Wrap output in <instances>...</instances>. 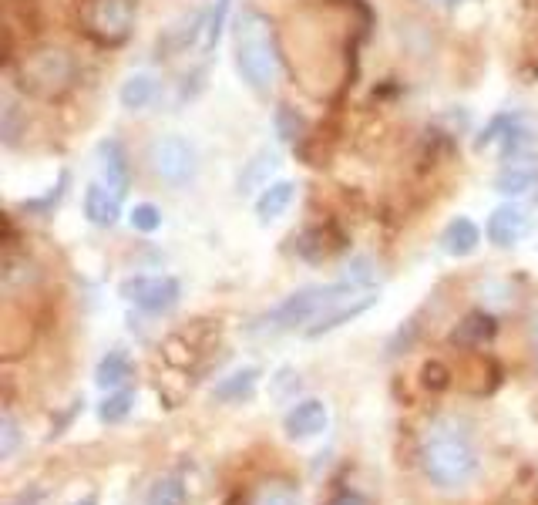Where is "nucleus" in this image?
<instances>
[{"instance_id": "obj_20", "label": "nucleus", "mask_w": 538, "mask_h": 505, "mask_svg": "<svg viewBox=\"0 0 538 505\" xmlns=\"http://www.w3.org/2000/svg\"><path fill=\"white\" fill-rule=\"evenodd\" d=\"M249 505H300V492L293 489L290 482L283 479H273V482H263L253 495Z\"/></svg>"}, {"instance_id": "obj_14", "label": "nucleus", "mask_w": 538, "mask_h": 505, "mask_svg": "<svg viewBox=\"0 0 538 505\" xmlns=\"http://www.w3.org/2000/svg\"><path fill=\"white\" fill-rule=\"evenodd\" d=\"M478 243H481V229L465 216H458L454 223H448V229H444V236H441V250L448 256H471L478 250Z\"/></svg>"}, {"instance_id": "obj_34", "label": "nucleus", "mask_w": 538, "mask_h": 505, "mask_svg": "<svg viewBox=\"0 0 538 505\" xmlns=\"http://www.w3.org/2000/svg\"><path fill=\"white\" fill-rule=\"evenodd\" d=\"M74 505H98V499H95V495H85V499H78Z\"/></svg>"}, {"instance_id": "obj_28", "label": "nucleus", "mask_w": 538, "mask_h": 505, "mask_svg": "<svg viewBox=\"0 0 538 505\" xmlns=\"http://www.w3.org/2000/svg\"><path fill=\"white\" fill-rule=\"evenodd\" d=\"M512 122H515V115H498V118H491V125L478 135L475 149H485V145L498 142V139H505V132H508V128H512Z\"/></svg>"}, {"instance_id": "obj_11", "label": "nucleus", "mask_w": 538, "mask_h": 505, "mask_svg": "<svg viewBox=\"0 0 538 505\" xmlns=\"http://www.w3.org/2000/svg\"><path fill=\"white\" fill-rule=\"evenodd\" d=\"M85 216L88 223H95L101 229L115 226L118 216H122V192L105 186V182H91L85 192Z\"/></svg>"}, {"instance_id": "obj_22", "label": "nucleus", "mask_w": 538, "mask_h": 505, "mask_svg": "<svg viewBox=\"0 0 538 505\" xmlns=\"http://www.w3.org/2000/svg\"><path fill=\"white\" fill-rule=\"evenodd\" d=\"M132 408H135V394L132 391H115L98 404V418L108 421V425H118V421H125L128 415H132Z\"/></svg>"}, {"instance_id": "obj_17", "label": "nucleus", "mask_w": 538, "mask_h": 505, "mask_svg": "<svg viewBox=\"0 0 538 505\" xmlns=\"http://www.w3.org/2000/svg\"><path fill=\"white\" fill-rule=\"evenodd\" d=\"M495 317L491 314H468L465 317V324H458V330L451 334V341L458 344V347H481L485 341H491L495 337Z\"/></svg>"}, {"instance_id": "obj_13", "label": "nucleus", "mask_w": 538, "mask_h": 505, "mask_svg": "<svg viewBox=\"0 0 538 505\" xmlns=\"http://www.w3.org/2000/svg\"><path fill=\"white\" fill-rule=\"evenodd\" d=\"M293 196H296L293 182H269V186L259 192V199H256V219L263 226L273 223V219H280L286 209H290Z\"/></svg>"}, {"instance_id": "obj_21", "label": "nucleus", "mask_w": 538, "mask_h": 505, "mask_svg": "<svg viewBox=\"0 0 538 505\" xmlns=\"http://www.w3.org/2000/svg\"><path fill=\"white\" fill-rule=\"evenodd\" d=\"M185 499H189V492H185V482L179 475H165L148 492V505H185Z\"/></svg>"}, {"instance_id": "obj_16", "label": "nucleus", "mask_w": 538, "mask_h": 505, "mask_svg": "<svg viewBox=\"0 0 538 505\" xmlns=\"http://www.w3.org/2000/svg\"><path fill=\"white\" fill-rule=\"evenodd\" d=\"M132 374H135V364L128 361V354H125V351H108V354L98 361L95 381H98V388L118 391L128 378H132Z\"/></svg>"}, {"instance_id": "obj_29", "label": "nucleus", "mask_w": 538, "mask_h": 505, "mask_svg": "<svg viewBox=\"0 0 538 505\" xmlns=\"http://www.w3.org/2000/svg\"><path fill=\"white\" fill-rule=\"evenodd\" d=\"M276 128H280V139L283 142H293L296 135H300V115L293 112V108H280V112H276Z\"/></svg>"}, {"instance_id": "obj_26", "label": "nucleus", "mask_w": 538, "mask_h": 505, "mask_svg": "<svg viewBox=\"0 0 538 505\" xmlns=\"http://www.w3.org/2000/svg\"><path fill=\"white\" fill-rule=\"evenodd\" d=\"M128 223H132V229H138V233H155V229L162 226V213L152 206V202H142V206L132 209Z\"/></svg>"}, {"instance_id": "obj_23", "label": "nucleus", "mask_w": 538, "mask_h": 505, "mask_svg": "<svg viewBox=\"0 0 538 505\" xmlns=\"http://www.w3.org/2000/svg\"><path fill=\"white\" fill-rule=\"evenodd\" d=\"M340 280L354 290H370L377 280V266H374V260H367V256H357V260L347 263V270H343Z\"/></svg>"}, {"instance_id": "obj_12", "label": "nucleus", "mask_w": 538, "mask_h": 505, "mask_svg": "<svg viewBox=\"0 0 538 505\" xmlns=\"http://www.w3.org/2000/svg\"><path fill=\"white\" fill-rule=\"evenodd\" d=\"M98 172H101V182H105V186L118 189L125 196L132 172H128V155L122 149V142L108 139V142L98 145Z\"/></svg>"}, {"instance_id": "obj_9", "label": "nucleus", "mask_w": 538, "mask_h": 505, "mask_svg": "<svg viewBox=\"0 0 538 505\" xmlns=\"http://www.w3.org/2000/svg\"><path fill=\"white\" fill-rule=\"evenodd\" d=\"M327 421H330V411L327 404L320 398H306V401H296L283 418V428H286V438L293 442H303V438H317L320 431H327Z\"/></svg>"}, {"instance_id": "obj_6", "label": "nucleus", "mask_w": 538, "mask_h": 505, "mask_svg": "<svg viewBox=\"0 0 538 505\" xmlns=\"http://www.w3.org/2000/svg\"><path fill=\"white\" fill-rule=\"evenodd\" d=\"M148 162H152V172L169 186H185V182L196 179V149L182 139V135H162L148 145Z\"/></svg>"}, {"instance_id": "obj_5", "label": "nucleus", "mask_w": 538, "mask_h": 505, "mask_svg": "<svg viewBox=\"0 0 538 505\" xmlns=\"http://www.w3.org/2000/svg\"><path fill=\"white\" fill-rule=\"evenodd\" d=\"M135 0H81V27L98 44H122L135 31Z\"/></svg>"}, {"instance_id": "obj_32", "label": "nucleus", "mask_w": 538, "mask_h": 505, "mask_svg": "<svg viewBox=\"0 0 538 505\" xmlns=\"http://www.w3.org/2000/svg\"><path fill=\"white\" fill-rule=\"evenodd\" d=\"M327 505H370V499H364L360 492H340V495H333Z\"/></svg>"}, {"instance_id": "obj_19", "label": "nucleus", "mask_w": 538, "mask_h": 505, "mask_svg": "<svg viewBox=\"0 0 538 505\" xmlns=\"http://www.w3.org/2000/svg\"><path fill=\"white\" fill-rule=\"evenodd\" d=\"M538 182V172L532 169V165H508L505 172H498L495 179V189L502 192V196H525L528 189H535Z\"/></svg>"}, {"instance_id": "obj_8", "label": "nucleus", "mask_w": 538, "mask_h": 505, "mask_svg": "<svg viewBox=\"0 0 538 505\" xmlns=\"http://www.w3.org/2000/svg\"><path fill=\"white\" fill-rule=\"evenodd\" d=\"M377 303L374 290H360V293H347V297H340L337 303H330L323 314L313 320L310 327H306V337H323L330 334V330H337L340 324H350L354 317H360L364 310H370Z\"/></svg>"}, {"instance_id": "obj_18", "label": "nucleus", "mask_w": 538, "mask_h": 505, "mask_svg": "<svg viewBox=\"0 0 538 505\" xmlns=\"http://www.w3.org/2000/svg\"><path fill=\"white\" fill-rule=\"evenodd\" d=\"M155 95H159V81H155L152 75H132L122 85V105L128 108V112H142V108H148L155 101Z\"/></svg>"}, {"instance_id": "obj_2", "label": "nucleus", "mask_w": 538, "mask_h": 505, "mask_svg": "<svg viewBox=\"0 0 538 505\" xmlns=\"http://www.w3.org/2000/svg\"><path fill=\"white\" fill-rule=\"evenodd\" d=\"M236 71L256 95H266L280 75V51H276L273 24L266 14L243 11L236 21Z\"/></svg>"}, {"instance_id": "obj_30", "label": "nucleus", "mask_w": 538, "mask_h": 505, "mask_svg": "<svg viewBox=\"0 0 538 505\" xmlns=\"http://www.w3.org/2000/svg\"><path fill=\"white\" fill-rule=\"evenodd\" d=\"M64 186H68V176H61L58 189L48 192V196H44V199H37V202H24V209H31V213H48V209H51V206H58V199L64 196Z\"/></svg>"}, {"instance_id": "obj_7", "label": "nucleus", "mask_w": 538, "mask_h": 505, "mask_svg": "<svg viewBox=\"0 0 538 505\" xmlns=\"http://www.w3.org/2000/svg\"><path fill=\"white\" fill-rule=\"evenodd\" d=\"M118 293L145 314H169L182 297V287L175 277H132L118 287Z\"/></svg>"}, {"instance_id": "obj_25", "label": "nucleus", "mask_w": 538, "mask_h": 505, "mask_svg": "<svg viewBox=\"0 0 538 505\" xmlns=\"http://www.w3.org/2000/svg\"><path fill=\"white\" fill-rule=\"evenodd\" d=\"M276 169V155L273 152H259L256 155V159H253V165H249V172H246V176L243 179H239V189H243V192H249V189H256V186H269V172H273Z\"/></svg>"}, {"instance_id": "obj_10", "label": "nucleus", "mask_w": 538, "mask_h": 505, "mask_svg": "<svg viewBox=\"0 0 538 505\" xmlns=\"http://www.w3.org/2000/svg\"><path fill=\"white\" fill-rule=\"evenodd\" d=\"M528 229H532V219H528L522 206H498L495 213L488 216V240L495 246H502V250L522 243L528 236Z\"/></svg>"}, {"instance_id": "obj_3", "label": "nucleus", "mask_w": 538, "mask_h": 505, "mask_svg": "<svg viewBox=\"0 0 538 505\" xmlns=\"http://www.w3.org/2000/svg\"><path fill=\"white\" fill-rule=\"evenodd\" d=\"M74 78H78V64L61 48H37L31 54H24L21 64H17V81H21V88L37 98L64 95V91L74 85Z\"/></svg>"}, {"instance_id": "obj_24", "label": "nucleus", "mask_w": 538, "mask_h": 505, "mask_svg": "<svg viewBox=\"0 0 538 505\" xmlns=\"http://www.w3.org/2000/svg\"><path fill=\"white\" fill-rule=\"evenodd\" d=\"M226 14H229V0H216V7L202 21V51H212L219 44L222 27H226Z\"/></svg>"}, {"instance_id": "obj_27", "label": "nucleus", "mask_w": 538, "mask_h": 505, "mask_svg": "<svg viewBox=\"0 0 538 505\" xmlns=\"http://www.w3.org/2000/svg\"><path fill=\"white\" fill-rule=\"evenodd\" d=\"M21 445V431H17V421L11 411L0 415V458H11Z\"/></svg>"}, {"instance_id": "obj_31", "label": "nucleus", "mask_w": 538, "mask_h": 505, "mask_svg": "<svg viewBox=\"0 0 538 505\" xmlns=\"http://www.w3.org/2000/svg\"><path fill=\"white\" fill-rule=\"evenodd\" d=\"M424 384H428V388H444V384H448V374H444V367L441 364H428V367H424Z\"/></svg>"}, {"instance_id": "obj_4", "label": "nucleus", "mask_w": 538, "mask_h": 505, "mask_svg": "<svg viewBox=\"0 0 538 505\" xmlns=\"http://www.w3.org/2000/svg\"><path fill=\"white\" fill-rule=\"evenodd\" d=\"M347 293H360L354 287H347L343 280L337 283H327V287H303L290 293L283 303H276L273 310H269L266 317V327L269 330H296V327H306L313 324L323 310L330 307V303H337L340 297H347Z\"/></svg>"}, {"instance_id": "obj_36", "label": "nucleus", "mask_w": 538, "mask_h": 505, "mask_svg": "<svg viewBox=\"0 0 538 505\" xmlns=\"http://www.w3.org/2000/svg\"><path fill=\"white\" fill-rule=\"evenodd\" d=\"M434 4H458V0H434Z\"/></svg>"}, {"instance_id": "obj_35", "label": "nucleus", "mask_w": 538, "mask_h": 505, "mask_svg": "<svg viewBox=\"0 0 538 505\" xmlns=\"http://www.w3.org/2000/svg\"><path fill=\"white\" fill-rule=\"evenodd\" d=\"M532 341H535V351H538V317L532 320Z\"/></svg>"}, {"instance_id": "obj_33", "label": "nucleus", "mask_w": 538, "mask_h": 505, "mask_svg": "<svg viewBox=\"0 0 538 505\" xmlns=\"http://www.w3.org/2000/svg\"><path fill=\"white\" fill-rule=\"evenodd\" d=\"M41 499H44V492L41 489H31V492H21L17 499H11L7 505H41Z\"/></svg>"}, {"instance_id": "obj_1", "label": "nucleus", "mask_w": 538, "mask_h": 505, "mask_svg": "<svg viewBox=\"0 0 538 505\" xmlns=\"http://www.w3.org/2000/svg\"><path fill=\"white\" fill-rule=\"evenodd\" d=\"M421 468L441 492L465 489L478 475V448L458 418H434L421 435Z\"/></svg>"}, {"instance_id": "obj_15", "label": "nucleus", "mask_w": 538, "mask_h": 505, "mask_svg": "<svg viewBox=\"0 0 538 505\" xmlns=\"http://www.w3.org/2000/svg\"><path fill=\"white\" fill-rule=\"evenodd\" d=\"M256 381H259V371L256 367H243V371H233L226 374L216 388H212V398L216 401H226V404H239L246 398H253L256 391Z\"/></svg>"}]
</instances>
